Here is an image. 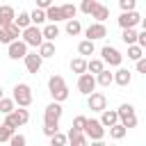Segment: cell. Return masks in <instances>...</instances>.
I'll list each match as a JSON object with an SVG mask.
<instances>
[{
  "label": "cell",
  "mask_w": 146,
  "mask_h": 146,
  "mask_svg": "<svg viewBox=\"0 0 146 146\" xmlns=\"http://www.w3.org/2000/svg\"><path fill=\"white\" fill-rule=\"evenodd\" d=\"M52 7V2L50 0H36V9H41V11H48Z\"/></svg>",
  "instance_id": "cell-43"
},
{
  "label": "cell",
  "mask_w": 146,
  "mask_h": 146,
  "mask_svg": "<svg viewBox=\"0 0 146 146\" xmlns=\"http://www.w3.org/2000/svg\"><path fill=\"white\" fill-rule=\"evenodd\" d=\"M141 27H144V32H146V18H141Z\"/></svg>",
  "instance_id": "cell-47"
},
{
  "label": "cell",
  "mask_w": 146,
  "mask_h": 146,
  "mask_svg": "<svg viewBox=\"0 0 146 146\" xmlns=\"http://www.w3.org/2000/svg\"><path fill=\"white\" fill-rule=\"evenodd\" d=\"M116 123H119L116 110H105V112H100V125H103V128H112V125H116Z\"/></svg>",
  "instance_id": "cell-17"
},
{
  "label": "cell",
  "mask_w": 146,
  "mask_h": 146,
  "mask_svg": "<svg viewBox=\"0 0 146 146\" xmlns=\"http://www.w3.org/2000/svg\"><path fill=\"white\" fill-rule=\"evenodd\" d=\"M84 125H87V116L78 114V116L73 119V125H71V130H75V132H82V130H84Z\"/></svg>",
  "instance_id": "cell-38"
},
{
  "label": "cell",
  "mask_w": 146,
  "mask_h": 146,
  "mask_svg": "<svg viewBox=\"0 0 146 146\" xmlns=\"http://www.w3.org/2000/svg\"><path fill=\"white\" fill-rule=\"evenodd\" d=\"M30 21H32V25H36V27H39V25L46 21V11H41V9H36V7H34V9L30 11Z\"/></svg>",
  "instance_id": "cell-31"
},
{
  "label": "cell",
  "mask_w": 146,
  "mask_h": 146,
  "mask_svg": "<svg viewBox=\"0 0 146 146\" xmlns=\"http://www.w3.org/2000/svg\"><path fill=\"white\" fill-rule=\"evenodd\" d=\"M21 36H23L21 41H23L27 48H30V46H32V48H39V46L43 43V34H41V27H36V25H30L27 30H23V32H21Z\"/></svg>",
  "instance_id": "cell-4"
},
{
  "label": "cell",
  "mask_w": 146,
  "mask_h": 146,
  "mask_svg": "<svg viewBox=\"0 0 146 146\" xmlns=\"http://www.w3.org/2000/svg\"><path fill=\"white\" fill-rule=\"evenodd\" d=\"M119 7H121V14H128V11H135L137 2L135 0H119Z\"/></svg>",
  "instance_id": "cell-40"
},
{
  "label": "cell",
  "mask_w": 146,
  "mask_h": 146,
  "mask_svg": "<svg viewBox=\"0 0 146 146\" xmlns=\"http://www.w3.org/2000/svg\"><path fill=\"white\" fill-rule=\"evenodd\" d=\"M82 32V25H80V21L78 18H73V21H66V34H71V36H78Z\"/></svg>",
  "instance_id": "cell-29"
},
{
  "label": "cell",
  "mask_w": 146,
  "mask_h": 146,
  "mask_svg": "<svg viewBox=\"0 0 146 146\" xmlns=\"http://www.w3.org/2000/svg\"><path fill=\"white\" fill-rule=\"evenodd\" d=\"M114 82H116L119 87H128V84L132 82V73H130L128 68H119V71L114 73Z\"/></svg>",
  "instance_id": "cell-19"
},
{
  "label": "cell",
  "mask_w": 146,
  "mask_h": 146,
  "mask_svg": "<svg viewBox=\"0 0 146 146\" xmlns=\"http://www.w3.org/2000/svg\"><path fill=\"white\" fill-rule=\"evenodd\" d=\"M78 91H80V94H84V96H91V94L96 91V78H94V75H89V73L78 75Z\"/></svg>",
  "instance_id": "cell-8"
},
{
  "label": "cell",
  "mask_w": 146,
  "mask_h": 146,
  "mask_svg": "<svg viewBox=\"0 0 146 146\" xmlns=\"http://www.w3.org/2000/svg\"><path fill=\"white\" fill-rule=\"evenodd\" d=\"M121 41H123L125 46H135V43H137V32H135V30H123Z\"/></svg>",
  "instance_id": "cell-33"
},
{
  "label": "cell",
  "mask_w": 146,
  "mask_h": 146,
  "mask_svg": "<svg viewBox=\"0 0 146 146\" xmlns=\"http://www.w3.org/2000/svg\"><path fill=\"white\" fill-rule=\"evenodd\" d=\"M14 25L23 32V30H27L30 25H32V21H30V11H21L18 16H16V21H14Z\"/></svg>",
  "instance_id": "cell-22"
},
{
  "label": "cell",
  "mask_w": 146,
  "mask_h": 146,
  "mask_svg": "<svg viewBox=\"0 0 146 146\" xmlns=\"http://www.w3.org/2000/svg\"><path fill=\"white\" fill-rule=\"evenodd\" d=\"M112 82H114V73L107 71V68H105L100 75H96V84H100V87H110Z\"/></svg>",
  "instance_id": "cell-27"
},
{
  "label": "cell",
  "mask_w": 146,
  "mask_h": 146,
  "mask_svg": "<svg viewBox=\"0 0 146 146\" xmlns=\"http://www.w3.org/2000/svg\"><path fill=\"white\" fill-rule=\"evenodd\" d=\"M14 135H16V130H11V128H9V125H5V123L0 125V144H2V141H9Z\"/></svg>",
  "instance_id": "cell-39"
},
{
  "label": "cell",
  "mask_w": 146,
  "mask_h": 146,
  "mask_svg": "<svg viewBox=\"0 0 146 146\" xmlns=\"http://www.w3.org/2000/svg\"><path fill=\"white\" fill-rule=\"evenodd\" d=\"M91 146H107V144H105V141L100 139V141H91Z\"/></svg>",
  "instance_id": "cell-46"
},
{
  "label": "cell",
  "mask_w": 146,
  "mask_h": 146,
  "mask_svg": "<svg viewBox=\"0 0 146 146\" xmlns=\"http://www.w3.org/2000/svg\"><path fill=\"white\" fill-rule=\"evenodd\" d=\"M18 36H21V30L16 27V25H9V27H0V43H14V41H18Z\"/></svg>",
  "instance_id": "cell-13"
},
{
  "label": "cell",
  "mask_w": 146,
  "mask_h": 146,
  "mask_svg": "<svg viewBox=\"0 0 146 146\" xmlns=\"http://www.w3.org/2000/svg\"><path fill=\"white\" fill-rule=\"evenodd\" d=\"M103 71H105L103 59H89V62H87V73H89V75H94V78H96V75H100Z\"/></svg>",
  "instance_id": "cell-21"
},
{
  "label": "cell",
  "mask_w": 146,
  "mask_h": 146,
  "mask_svg": "<svg viewBox=\"0 0 146 146\" xmlns=\"http://www.w3.org/2000/svg\"><path fill=\"white\" fill-rule=\"evenodd\" d=\"M84 36H87V41L105 39V36H107V27H105V23H91V25L84 30Z\"/></svg>",
  "instance_id": "cell-10"
},
{
  "label": "cell",
  "mask_w": 146,
  "mask_h": 146,
  "mask_svg": "<svg viewBox=\"0 0 146 146\" xmlns=\"http://www.w3.org/2000/svg\"><path fill=\"white\" fill-rule=\"evenodd\" d=\"M87 105L91 112H105L107 110V96L100 91H94L91 96H87Z\"/></svg>",
  "instance_id": "cell-9"
},
{
  "label": "cell",
  "mask_w": 146,
  "mask_h": 146,
  "mask_svg": "<svg viewBox=\"0 0 146 146\" xmlns=\"http://www.w3.org/2000/svg\"><path fill=\"white\" fill-rule=\"evenodd\" d=\"M125 135H128V130H125L121 123H116V125L110 128V137H112V139H123Z\"/></svg>",
  "instance_id": "cell-34"
},
{
  "label": "cell",
  "mask_w": 146,
  "mask_h": 146,
  "mask_svg": "<svg viewBox=\"0 0 146 146\" xmlns=\"http://www.w3.org/2000/svg\"><path fill=\"white\" fill-rule=\"evenodd\" d=\"M39 55H41V59L55 57V43H50V41H43V43L39 46Z\"/></svg>",
  "instance_id": "cell-25"
},
{
  "label": "cell",
  "mask_w": 146,
  "mask_h": 146,
  "mask_svg": "<svg viewBox=\"0 0 146 146\" xmlns=\"http://www.w3.org/2000/svg\"><path fill=\"white\" fill-rule=\"evenodd\" d=\"M110 16V9L105 7V5H100L98 2V7H96V11L91 14V18H96V23H105V18Z\"/></svg>",
  "instance_id": "cell-28"
},
{
  "label": "cell",
  "mask_w": 146,
  "mask_h": 146,
  "mask_svg": "<svg viewBox=\"0 0 146 146\" xmlns=\"http://www.w3.org/2000/svg\"><path fill=\"white\" fill-rule=\"evenodd\" d=\"M75 14H78V7L75 5H62V16H64V21H73L75 18Z\"/></svg>",
  "instance_id": "cell-30"
},
{
  "label": "cell",
  "mask_w": 146,
  "mask_h": 146,
  "mask_svg": "<svg viewBox=\"0 0 146 146\" xmlns=\"http://www.w3.org/2000/svg\"><path fill=\"white\" fill-rule=\"evenodd\" d=\"M9 146H27V139H25V135L16 132V135L9 139Z\"/></svg>",
  "instance_id": "cell-41"
},
{
  "label": "cell",
  "mask_w": 146,
  "mask_h": 146,
  "mask_svg": "<svg viewBox=\"0 0 146 146\" xmlns=\"http://www.w3.org/2000/svg\"><path fill=\"white\" fill-rule=\"evenodd\" d=\"M27 121H30V112H27V110H23V107H18V110H14L11 114H7V116H5V125H9L11 130H16V128L25 125Z\"/></svg>",
  "instance_id": "cell-5"
},
{
  "label": "cell",
  "mask_w": 146,
  "mask_h": 146,
  "mask_svg": "<svg viewBox=\"0 0 146 146\" xmlns=\"http://www.w3.org/2000/svg\"><path fill=\"white\" fill-rule=\"evenodd\" d=\"M50 146H68V137L64 132H57L50 137Z\"/></svg>",
  "instance_id": "cell-36"
},
{
  "label": "cell",
  "mask_w": 146,
  "mask_h": 146,
  "mask_svg": "<svg viewBox=\"0 0 146 146\" xmlns=\"http://www.w3.org/2000/svg\"><path fill=\"white\" fill-rule=\"evenodd\" d=\"M14 110H16V103H14L11 98H2V100H0V112H2L5 116H7V114H11Z\"/></svg>",
  "instance_id": "cell-35"
},
{
  "label": "cell",
  "mask_w": 146,
  "mask_h": 146,
  "mask_svg": "<svg viewBox=\"0 0 146 146\" xmlns=\"http://www.w3.org/2000/svg\"><path fill=\"white\" fill-rule=\"evenodd\" d=\"M137 23H141V16H139L137 11H128V14H121V16H119L121 30H135Z\"/></svg>",
  "instance_id": "cell-12"
},
{
  "label": "cell",
  "mask_w": 146,
  "mask_h": 146,
  "mask_svg": "<svg viewBox=\"0 0 146 146\" xmlns=\"http://www.w3.org/2000/svg\"><path fill=\"white\" fill-rule=\"evenodd\" d=\"M82 132H84V137L91 139V141H100V139L105 137V128L100 125L98 119H87V125H84Z\"/></svg>",
  "instance_id": "cell-6"
},
{
  "label": "cell",
  "mask_w": 146,
  "mask_h": 146,
  "mask_svg": "<svg viewBox=\"0 0 146 146\" xmlns=\"http://www.w3.org/2000/svg\"><path fill=\"white\" fill-rule=\"evenodd\" d=\"M62 105L59 103H50L48 107H46V112H43V123H59V119H62Z\"/></svg>",
  "instance_id": "cell-11"
},
{
  "label": "cell",
  "mask_w": 146,
  "mask_h": 146,
  "mask_svg": "<svg viewBox=\"0 0 146 146\" xmlns=\"http://www.w3.org/2000/svg\"><path fill=\"white\" fill-rule=\"evenodd\" d=\"M57 132H59V123H43V135L52 137V135H57Z\"/></svg>",
  "instance_id": "cell-42"
},
{
  "label": "cell",
  "mask_w": 146,
  "mask_h": 146,
  "mask_svg": "<svg viewBox=\"0 0 146 146\" xmlns=\"http://www.w3.org/2000/svg\"><path fill=\"white\" fill-rule=\"evenodd\" d=\"M137 46H139L141 50L146 48V32H144V30H141V32H137Z\"/></svg>",
  "instance_id": "cell-44"
},
{
  "label": "cell",
  "mask_w": 146,
  "mask_h": 146,
  "mask_svg": "<svg viewBox=\"0 0 146 146\" xmlns=\"http://www.w3.org/2000/svg\"><path fill=\"white\" fill-rule=\"evenodd\" d=\"M71 71H73V73H78V75L87 73V59H82V57L71 59Z\"/></svg>",
  "instance_id": "cell-26"
},
{
  "label": "cell",
  "mask_w": 146,
  "mask_h": 146,
  "mask_svg": "<svg viewBox=\"0 0 146 146\" xmlns=\"http://www.w3.org/2000/svg\"><path fill=\"white\" fill-rule=\"evenodd\" d=\"M11 100L18 105V107H30L32 105V87L30 84H25V82H18L16 87H14V94H11Z\"/></svg>",
  "instance_id": "cell-2"
},
{
  "label": "cell",
  "mask_w": 146,
  "mask_h": 146,
  "mask_svg": "<svg viewBox=\"0 0 146 146\" xmlns=\"http://www.w3.org/2000/svg\"><path fill=\"white\" fill-rule=\"evenodd\" d=\"M116 114H119V123H121L125 130L137 128V114H135V107H132L130 103H123V105L116 110Z\"/></svg>",
  "instance_id": "cell-3"
},
{
  "label": "cell",
  "mask_w": 146,
  "mask_h": 146,
  "mask_svg": "<svg viewBox=\"0 0 146 146\" xmlns=\"http://www.w3.org/2000/svg\"><path fill=\"white\" fill-rule=\"evenodd\" d=\"M96 7H98V0H82V5H80V11L91 16V14L96 11Z\"/></svg>",
  "instance_id": "cell-32"
},
{
  "label": "cell",
  "mask_w": 146,
  "mask_h": 146,
  "mask_svg": "<svg viewBox=\"0 0 146 146\" xmlns=\"http://www.w3.org/2000/svg\"><path fill=\"white\" fill-rule=\"evenodd\" d=\"M2 98H5V94H2V87H0V100H2Z\"/></svg>",
  "instance_id": "cell-48"
},
{
  "label": "cell",
  "mask_w": 146,
  "mask_h": 146,
  "mask_svg": "<svg viewBox=\"0 0 146 146\" xmlns=\"http://www.w3.org/2000/svg\"><path fill=\"white\" fill-rule=\"evenodd\" d=\"M78 52H80V57H82V59H84L87 55H94V41L82 39V41L78 43Z\"/></svg>",
  "instance_id": "cell-24"
},
{
  "label": "cell",
  "mask_w": 146,
  "mask_h": 146,
  "mask_svg": "<svg viewBox=\"0 0 146 146\" xmlns=\"http://www.w3.org/2000/svg\"><path fill=\"white\" fill-rule=\"evenodd\" d=\"M14 21H16L14 7L2 5V7H0V27H9V25H14Z\"/></svg>",
  "instance_id": "cell-16"
},
{
  "label": "cell",
  "mask_w": 146,
  "mask_h": 146,
  "mask_svg": "<svg viewBox=\"0 0 146 146\" xmlns=\"http://www.w3.org/2000/svg\"><path fill=\"white\" fill-rule=\"evenodd\" d=\"M100 59H103V64H110V66H121V62H123V55L114 48V46H103L100 48Z\"/></svg>",
  "instance_id": "cell-7"
},
{
  "label": "cell",
  "mask_w": 146,
  "mask_h": 146,
  "mask_svg": "<svg viewBox=\"0 0 146 146\" xmlns=\"http://www.w3.org/2000/svg\"><path fill=\"white\" fill-rule=\"evenodd\" d=\"M23 62H25L27 73H39V71H41V64H43V59H41L39 52H27V57H25Z\"/></svg>",
  "instance_id": "cell-14"
},
{
  "label": "cell",
  "mask_w": 146,
  "mask_h": 146,
  "mask_svg": "<svg viewBox=\"0 0 146 146\" xmlns=\"http://www.w3.org/2000/svg\"><path fill=\"white\" fill-rule=\"evenodd\" d=\"M48 91H50V96H52V103H64L66 98H68V87H66V82H64V78L62 75H50V80H48Z\"/></svg>",
  "instance_id": "cell-1"
},
{
  "label": "cell",
  "mask_w": 146,
  "mask_h": 146,
  "mask_svg": "<svg viewBox=\"0 0 146 146\" xmlns=\"http://www.w3.org/2000/svg\"><path fill=\"white\" fill-rule=\"evenodd\" d=\"M25 57H27V46L21 39L9 43V59H25Z\"/></svg>",
  "instance_id": "cell-15"
},
{
  "label": "cell",
  "mask_w": 146,
  "mask_h": 146,
  "mask_svg": "<svg viewBox=\"0 0 146 146\" xmlns=\"http://www.w3.org/2000/svg\"><path fill=\"white\" fill-rule=\"evenodd\" d=\"M46 21H50V23H55V25H57L59 21H64V16H62V7H55V5H52V7L46 11Z\"/></svg>",
  "instance_id": "cell-23"
},
{
  "label": "cell",
  "mask_w": 146,
  "mask_h": 146,
  "mask_svg": "<svg viewBox=\"0 0 146 146\" xmlns=\"http://www.w3.org/2000/svg\"><path fill=\"white\" fill-rule=\"evenodd\" d=\"M137 71H139V73H144V75H146V57H141V59H139V62H137Z\"/></svg>",
  "instance_id": "cell-45"
},
{
  "label": "cell",
  "mask_w": 146,
  "mask_h": 146,
  "mask_svg": "<svg viewBox=\"0 0 146 146\" xmlns=\"http://www.w3.org/2000/svg\"><path fill=\"white\" fill-rule=\"evenodd\" d=\"M141 52H144V50H141V48H139L137 43H135V46H128V57H130L132 62H139V59L144 57Z\"/></svg>",
  "instance_id": "cell-37"
},
{
  "label": "cell",
  "mask_w": 146,
  "mask_h": 146,
  "mask_svg": "<svg viewBox=\"0 0 146 146\" xmlns=\"http://www.w3.org/2000/svg\"><path fill=\"white\" fill-rule=\"evenodd\" d=\"M68 146H89V141H87V137H84V132H75V130H68Z\"/></svg>",
  "instance_id": "cell-20"
},
{
  "label": "cell",
  "mask_w": 146,
  "mask_h": 146,
  "mask_svg": "<svg viewBox=\"0 0 146 146\" xmlns=\"http://www.w3.org/2000/svg\"><path fill=\"white\" fill-rule=\"evenodd\" d=\"M41 34H43V41H55L57 36H59V27L55 25V23H48V25H43L41 27Z\"/></svg>",
  "instance_id": "cell-18"
}]
</instances>
